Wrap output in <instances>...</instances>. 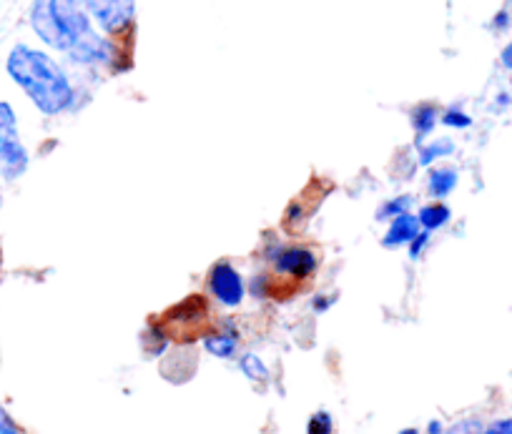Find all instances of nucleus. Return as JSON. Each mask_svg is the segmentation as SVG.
Returning <instances> with one entry per match:
<instances>
[{"mask_svg":"<svg viewBox=\"0 0 512 434\" xmlns=\"http://www.w3.org/2000/svg\"><path fill=\"white\" fill-rule=\"evenodd\" d=\"M450 216H452L450 206H445V204H440V201H435V204L422 206L420 214H417V219H420L422 229L430 231V234H432V231L442 229V226H445L447 221H450Z\"/></svg>","mask_w":512,"mask_h":434,"instance_id":"12","label":"nucleus"},{"mask_svg":"<svg viewBox=\"0 0 512 434\" xmlns=\"http://www.w3.org/2000/svg\"><path fill=\"white\" fill-rule=\"evenodd\" d=\"M397 434H420V429H417V427H405V429H402V432H397Z\"/></svg>","mask_w":512,"mask_h":434,"instance_id":"26","label":"nucleus"},{"mask_svg":"<svg viewBox=\"0 0 512 434\" xmlns=\"http://www.w3.org/2000/svg\"><path fill=\"white\" fill-rule=\"evenodd\" d=\"M282 274L294 276V279H309L317 271L319 261L314 251L304 249V246H289V249H277V254L269 256Z\"/></svg>","mask_w":512,"mask_h":434,"instance_id":"7","label":"nucleus"},{"mask_svg":"<svg viewBox=\"0 0 512 434\" xmlns=\"http://www.w3.org/2000/svg\"><path fill=\"white\" fill-rule=\"evenodd\" d=\"M209 292L221 307L236 309L246 297V284L244 276L229 264V261H219V264L211 266L209 274Z\"/></svg>","mask_w":512,"mask_h":434,"instance_id":"5","label":"nucleus"},{"mask_svg":"<svg viewBox=\"0 0 512 434\" xmlns=\"http://www.w3.org/2000/svg\"><path fill=\"white\" fill-rule=\"evenodd\" d=\"M457 181H460V174H457V169H447V166H442V169H432L430 171V179H427V189H430V196H435L437 201L445 199V196H450L452 191L457 189Z\"/></svg>","mask_w":512,"mask_h":434,"instance_id":"10","label":"nucleus"},{"mask_svg":"<svg viewBox=\"0 0 512 434\" xmlns=\"http://www.w3.org/2000/svg\"><path fill=\"white\" fill-rule=\"evenodd\" d=\"M482 434H512V417L497 419V422H492Z\"/></svg>","mask_w":512,"mask_h":434,"instance_id":"20","label":"nucleus"},{"mask_svg":"<svg viewBox=\"0 0 512 434\" xmlns=\"http://www.w3.org/2000/svg\"><path fill=\"white\" fill-rule=\"evenodd\" d=\"M452 151H455V143H452V138H435V141L425 143L420 149V166H432L437 159H445V156H450Z\"/></svg>","mask_w":512,"mask_h":434,"instance_id":"13","label":"nucleus"},{"mask_svg":"<svg viewBox=\"0 0 512 434\" xmlns=\"http://www.w3.org/2000/svg\"><path fill=\"white\" fill-rule=\"evenodd\" d=\"M0 434H23L21 427L16 424V419L8 414V409L0 404Z\"/></svg>","mask_w":512,"mask_h":434,"instance_id":"19","label":"nucleus"},{"mask_svg":"<svg viewBox=\"0 0 512 434\" xmlns=\"http://www.w3.org/2000/svg\"><path fill=\"white\" fill-rule=\"evenodd\" d=\"M332 302H334V299H324V297H317V299H314V302H312V307L317 309V312H327V309L332 307Z\"/></svg>","mask_w":512,"mask_h":434,"instance_id":"23","label":"nucleus"},{"mask_svg":"<svg viewBox=\"0 0 512 434\" xmlns=\"http://www.w3.org/2000/svg\"><path fill=\"white\" fill-rule=\"evenodd\" d=\"M6 73L43 116H61L76 101L66 68L43 48L16 43L6 56Z\"/></svg>","mask_w":512,"mask_h":434,"instance_id":"1","label":"nucleus"},{"mask_svg":"<svg viewBox=\"0 0 512 434\" xmlns=\"http://www.w3.org/2000/svg\"><path fill=\"white\" fill-rule=\"evenodd\" d=\"M66 58L76 66H113L118 58V46L113 43V38L101 36L93 28L66 53Z\"/></svg>","mask_w":512,"mask_h":434,"instance_id":"6","label":"nucleus"},{"mask_svg":"<svg viewBox=\"0 0 512 434\" xmlns=\"http://www.w3.org/2000/svg\"><path fill=\"white\" fill-rule=\"evenodd\" d=\"M31 166V154L21 138L18 113L13 103L0 101V179L18 181Z\"/></svg>","mask_w":512,"mask_h":434,"instance_id":"3","label":"nucleus"},{"mask_svg":"<svg viewBox=\"0 0 512 434\" xmlns=\"http://www.w3.org/2000/svg\"><path fill=\"white\" fill-rule=\"evenodd\" d=\"M455 434H457V432H455Z\"/></svg>","mask_w":512,"mask_h":434,"instance_id":"28","label":"nucleus"},{"mask_svg":"<svg viewBox=\"0 0 512 434\" xmlns=\"http://www.w3.org/2000/svg\"><path fill=\"white\" fill-rule=\"evenodd\" d=\"M307 434H334V419L329 412H317L309 417Z\"/></svg>","mask_w":512,"mask_h":434,"instance_id":"16","label":"nucleus"},{"mask_svg":"<svg viewBox=\"0 0 512 434\" xmlns=\"http://www.w3.org/2000/svg\"><path fill=\"white\" fill-rule=\"evenodd\" d=\"M91 21L103 31V36H126L136 23V0H83Z\"/></svg>","mask_w":512,"mask_h":434,"instance_id":"4","label":"nucleus"},{"mask_svg":"<svg viewBox=\"0 0 512 434\" xmlns=\"http://www.w3.org/2000/svg\"><path fill=\"white\" fill-rule=\"evenodd\" d=\"M28 26L43 46L58 53H68L93 31L83 0H33L28 8Z\"/></svg>","mask_w":512,"mask_h":434,"instance_id":"2","label":"nucleus"},{"mask_svg":"<svg viewBox=\"0 0 512 434\" xmlns=\"http://www.w3.org/2000/svg\"><path fill=\"white\" fill-rule=\"evenodd\" d=\"M440 121L450 128H470L472 126V118L467 116L465 111H460V108H447V111L440 116Z\"/></svg>","mask_w":512,"mask_h":434,"instance_id":"17","label":"nucleus"},{"mask_svg":"<svg viewBox=\"0 0 512 434\" xmlns=\"http://www.w3.org/2000/svg\"><path fill=\"white\" fill-rule=\"evenodd\" d=\"M267 286H269V279L264 274L254 276V281H251V292H254V297L264 299L267 297Z\"/></svg>","mask_w":512,"mask_h":434,"instance_id":"21","label":"nucleus"},{"mask_svg":"<svg viewBox=\"0 0 512 434\" xmlns=\"http://www.w3.org/2000/svg\"><path fill=\"white\" fill-rule=\"evenodd\" d=\"M420 231H422L420 219L407 211V214L397 216V219L390 221V229H387V234L382 236V246L384 249H400V246H410L412 239H415Z\"/></svg>","mask_w":512,"mask_h":434,"instance_id":"8","label":"nucleus"},{"mask_svg":"<svg viewBox=\"0 0 512 434\" xmlns=\"http://www.w3.org/2000/svg\"><path fill=\"white\" fill-rule=\"evenodd\" d=\"M427 434H442V422H430V427H427Z\"/></svg>","mask_w":512,"mask_h":434,"instance_id":"25","label":"nucleus"},{"mask_svg":"<svg viewBox=\"0 0 512 434\" xmlns=\"http://www.w3.org/2000/svg\"><path fill=\"white\" fill-rule=\"evenodd\" d=\"M239 369L244 372L246 379L251 382H269V367L264 364L262 357H256V354H244L239 359Z\"/></svg>","mask_w":512,"mask_h":434,"instance_id":"14","label":"nucleus"},{"mask_svg":"<svg viewBox=\"0 0 512 434\" xmlns=\"http://www.w3.org/2000/svg\"><path fill=\"white\" fill-rule=\"evenodd\" d=\"M437 108L432 103H420L417 108H412V126H415V141L422 143L437 126Z\"/></svg>","mask_w":512,"mask_h":434,"instance_id":"11","label":"nucleus"},{"mask_svg":"<svg viewBox=\"0 0 512 434\" xmlns=\"http://www.w3.org/2000/svg\"><path fill=\"white\" fill-rule=\"evenodd\" d=\"M236 347H239V332H234V329L206 334L204 337V349L211 357L231 359L236 354Z\"/></svg>","mask_w":512,"mask_h":434,"instance_id":"9","label":"nucleus"},{"mask_svg":"<svg viewBox=\"0 0 512 434\" xmlns=\"http://www.w3.org/2000/svg\"><path fill=\"white\" fill-rule=\"evenodd\" d=\"M412 204H415V199H412L410 194L397 196V199H390V201H387V204L382 206V209L377 211V219H379V221H392V219H397V216L407 214V211L412 209Z\"/></svg>","mask_w":512,"mask_h":434,"instance_id":"15","label":"nucleus"},{"mask_svg":"<svg viewBox=\"0 0 512 434\" xmlns=\"http://www.w3.org/2000/svg\"><path fill=\"white\" fill-rule=\"evenodd\" d=\"M500 63H502V68H507V71H512V41L507 43L505 48H502Z\"/></svg>","mask_w":512,"mask_h":434,"instance_id":"22","label":"nucleus"},{"mask_svg":"<svg viewBox=\"0 0 512 434\" xmlns=\"http://www.w3.org/2000/svg\"><path fill=\"white\" fill-rule=\"evenodd\" d=\"M0 209H3V191H0Z\"/></svg>","mask_w":512,"mask_h":434,"instance_id":"27","label":"nucleus"},{"mask_svg":"<svg viewBox=\"0 0 512 434\" xmlns=\"http://www.w3.org/2000/svg\"><path fill=\"white\" fill-rule=\"evenodd\" d=\"M427 244H430V231L422 229L420 234H417L415 239H412V244H410V256H412V259H420V256L425 254Z\"/></svg>","mask_w":512,"mask_h":434,"instance_id":"18","label":"nucleus"},{"mask_svg":"<svg viewBox=\"0 0 512 434\" xmlns=\"http://www.w3.org/2000/svg\"><path fill=\"white\" fill-rule=\"evenodd\" d=\"M507 23H510V16H507V13H500V16L495 18V28H500V31L507 26Z\"/></svg>","mask_w":512,"mask_h":434,"instance_id":"24","label":"nucleus"}]
</instances>
